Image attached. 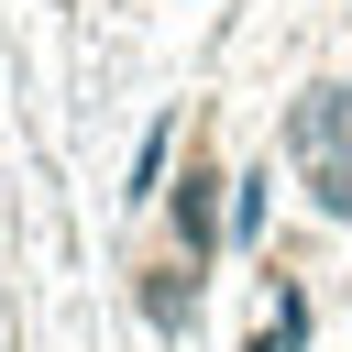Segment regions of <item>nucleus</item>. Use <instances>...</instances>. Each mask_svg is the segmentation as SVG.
Listing matches in <instances>:
<instances>
[{
    "label": "nucleus",
    "mask_w": 352,
    "mask_h": 352,
    "mask_svg": "<svg viewBox=\"0 0 352 352\" xmlns=\"http://www.w3.org/2000/svg\"><path fill=\"white\" fill-rule=\"evenodd\" d=\"M176 231H187V253H209V231H220V198H209V165L187 176V198H176Z\"/></svg>",
    "instance_id": "f257e3e1"
}]
</instances>
